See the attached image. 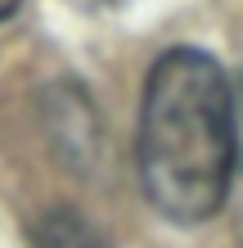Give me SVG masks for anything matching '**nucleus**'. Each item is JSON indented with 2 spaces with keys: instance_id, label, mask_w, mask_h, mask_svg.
Masks as SVG:
<instances>
[{
  "instance_id": "obj_1",
  "label": "nucleus",
  "mask_w": 243,
  "mask_h": 248,
  "mask_svg": "<svg viewBox=\"0 0 243 248\" xmlns=\"http://www.w3.org/2000/svg\"><path fill=\"white\" fill-rule=\"evenodd\" d=\"M234 171V99L207 50L176 46L144 77L140 181L167 221L194 226L221 212Z\"/></svg>"
},
{
  "instance_id": "obj_2",
  "label": "nucleus",
  "mask_w": 243,
  "mask_h": 248,
  "mask_svg": "<svg viewBox=\"0 0 243 248\" xmlns=\"http://www.w3.org/2000/svg\"><path fill=\"white\" fill-rule=\"evenodd\" d=\"M18 5H23V0H0V23L14 18V14H18Z\"/></svg>"
}]
</instances>
